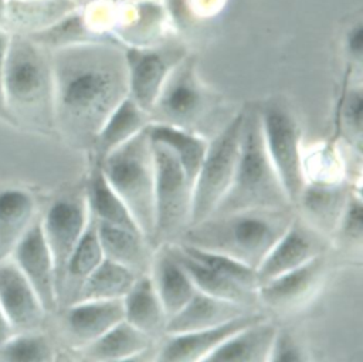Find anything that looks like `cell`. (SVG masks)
I'll list each match as a JSON object with an SVG mask.
<instances>
[{"label": "cell", "mask_w": 363, "mask_h": 362, "mask_svg": "<svg viewBox=\"0 0 363 362\" xmlns=\"http://www.w3.org/2000/svg\"><path fill=\"white\" fill-rule=\"evenodd\" d=\"M54 125L78 146L94 138L113 108L128 97L123 45L96 40L51 51Z\"/></svg>", "instance_id": "obj_1"}, {"label": "cell", "mask_w": 363, "mask_h": 362, "mask_svg": "<svg viewBox=\"0 0 363 362\" xmlns=\"http://www.w3.org/2000/svg\"><path fill=\"white\" fill-rule=\"evenodd\" d=\"M292 217L289 207L213 214L190 226L183 243L227 254L257 270Z\"/></svg>", "instance_id": "obj_2"}, {"label": "cell", "mask_w": 363, "mask_h": 362, "mask_svg": "<svg viewBox=\"0 0 363 362\" xmlns=\"http://www.w3.org/2000/svg\"><path fill=\"white\" fill-rule=\"evenodd\" d=\"M0 97L7 115L41 129L55 126L51 53L26 34L11 33Z\"/></svg>", "instance_id": "obj_3"}, {"label": "cell", "mask_w": 363, "mask_h": 362, "mask_svg": "<svg viewBox=\"0 0 363 362\" xmlns=\"http://www.w3.org/2000/svg\"><path fill=\"white\" fill-rule=\"evenodd\" d=\"M289 206L292 204L264 145L259 111L250 108L244 111L240 150L233 180L213 214Z\"/></svg>", "instance_id": "obj_4"}, {"label": "cell", "mask_w": 363, "mask_h": 362, "mask_svg": "<svg viewBox=\"0 0 363 362\" xmlns=\"http://www.w3.org/2000/svg\"><path fill=\"white\" fill-rule=\"evenodd\" d=\"M96 163L150 243L155 224V170L147 126Z\"/></svg>", "instance_id": "obj_5"}, {"label": "cell", "mask_w": 363, "mask_h": 362, "mask_svg": "<svg viewBox=\"0 0 363 362\" xmlns=\"http://www.w3.org/2000/svg\"><path fill=\"white\" fill-rule=\"evenodd\" d=\"M244 111L208 142L206 155L193 182L189 227L208 219L230 187L237 165Z\"/></svg>", "instance_id": "obj_6"}, {"label": "cell", "mask_w": 363, "mask_h": 362, "mask_svg": "<svg viewBox=\"0 0 363 362\" xmlns=\"http://www.w3.org/2000/svg\"><path fill=\"white\" fill-rule=\"evenodd\" d=\"M150 143L155 170V224L150 244L159 246L189 226L193 185L169 148L152 139Z\"/></svg>", "instance_id": "obj_7"}, {"label": "cell", "mask_w": 363, "mask_h": 362, "mask_svg": "<svg viewBox=\"0 0 363 362\" xmlns=\"http://www.w3.org/2000/svg\"><path fill=\"white\" fill-rule=\"evenodd\" d=\"M258 111L267 153L289 203L295 204L305 186L298 122L281 99H269Z\"/></svg>", "instance_id": "obj_8"}, {"label": "cell", "mask_w": 363, "mask_h": 362, "mask_svg": "<svg viewBox=\"0 0 363 362\" xmlns=\"http://www.w3.org/2000/svg\"><path fill=\"white\" fill-rule=\"evenodd\" d=\"M208 106L210 92L199 77L196 58L187 54L163 82L149 121L193 131Z\"/></svg>", "instance_id": "obj_9"}, {"label": "cell", "mask_w": 363, "mask_h": 362, "mask_svg": "<svg viewBox=\"0 0 363 362\" xmlns=\"http://www.w3.org/2000/svg\"><path fill=\"white\" fill-rule=\"evenodd\" d=\"M128 74V97L150 112L170 71L189 53L176 40L163 38L149 45H123Z\"/></svg>", "instance_id": "obj_10"}, {"label": "cell", "mask_w": 363, "mask_h": 362, "mask_svg": "<svg viewBox=\"0 0 363 362\" xmlns=\"http://www.w3.org/2000/svg\"><path fill=\"white\" fill-rule=\"evenodd\" d=\"M89 219L85 190L58 196L48 206L44 217L40 219L43 234L54 260L57 292H60L67 261Z\"/></svg>", "instance_id": "obj_11"}, {"label": "cell", "mask_w": 363, "mask_h": 362, "mask_svg": "<svg viewBox=\"0 0 363 362\" xmlns=\"http://www.w3.org/2000/svg\"><path fill=\"white\" fill-rule=\"evenodd\" d=\"M10 258L37 292L45 312L54 311L58 307L55 267L40 219H34L13 248Z\"/></svg>", "instance_id": "obj_12"}, {"label": "cell", "mask_w": 363, "mask_h": 362, "mask_svg": "<svg viewBox=\"0 0 363 362\" xmlns=\"http://www.w3.org/2000/svg\"><path fill=\"white\" fill-rule=\"evenodd\" d=\"M319 233L305 220L292 217L291 223L257 267L259 284L282 273L294 270L322 254Z\"/></svg>", "instance_id": "obj_13"}, {"label": "cell", "mask_w": 363, "mask_h": 362, "mask_svg": "<svg viewBox=\"0 0 363 362\" xmlns=\"http://www.w3.org/2000/svg\"><path fill=\"white\" fill-rule=\"evenodd\" d=\"M0 307L14 331L37 329L45 314L37 292L10 257L0 260Z\"/></svg>", "instance_id": "obj_14"}, {"label": "cell", "mask_w": 363, "mask_h": 362, "mask_svg": "<svg viewBox=\"0 0 363 362\" xmlns=\"http://www.w3.org/2000/svg\"><path fill=\"white\" fill-rule=\"evenodd\" d=\"M261 318L262 317L259 314L245 312L216 327L182 334H170L157 352V359L164 362L204 361V358L211 353L227 336Z\"/></svg>", "instance_id": "obj_15"}, {"label": "cell", "mask_w": 363, "mask_h": 362, "mask_svg": "<svg viewBox=\"0 0 363 362\" xmlns=\"http://www.w3.org/2000/svg\"><path fill=\"white\" fill-rule=\"evenodd\" d=\"M125 319L122 298L79 300L68 304L64 327L79 348L95 341L119 321Z\"/></svg>", "instance_id": "obj_16"}, {"label": "cell", "mask_w": 363, "mask_h": 362, "mask_svg": "<svg viewBox=\"0 0 363 362\" xmlns=\"http://www.w3.org/2000/svg\"><path fill=\"white\" fill-rule=\"evenodd\" d=\"M323 256L319 254L294 270L261 283L257 291L258 300L277 309L301 304L318 285L323 274Z\"/></svg>", "instance_id": "obj_17"}, {"label": "cell", "mask_w": 363, "mask_h": 362, "mask_svg": "<svg viewBox=\"0 0 363 362\" xmlns=\"http://www.w3.org/2000/svg\"><path fill=\"white\" fill-rule=\"evenodd\" d=\"M245 312H248L245 305L211 297L196 290L187 304L167 318L164 334H182L216 327Z\"/></svg>", "instance_id": "obj_18"}, {"label": "cell", "mask_w": 363, "mask_h": 362, "mask_svg": "<svg viewBox=\"0 0 363 362\" xmlns=\"http://www.w3.org/2000/svg\"><path fill=\"white\" fill-rule=\"evenodd\" d=\"M94 223L105 258L130 268L138 275L149 273L152 263L150 243L140 231L98 220H94Z\"/></svg>", "instance_id": "obj_19"}, {"label": "cell", "mask_w": 363, "mask_h": 362, "mask_svg": "<svg viewBox=\"0 0 363 362\" xmlns=\"http://www.w3.org/2000/svg\"><path fill=\"white\" fill-rule=\"evenodd\" d=\"M277 334V327L264 318L227 336L204 362H264Z\"/></svg>", "instance_id": "obj_20"}, {"label": "cell", "mask_w": 363, "mask_h": 362, "mask_svg": "<svg viewBox=\"0 0 363 362\" xmlns=\"http://www.w3.org/2000/svg\"><path fill=\"white\" fill-rule=\"evenodd\" d=\"M149 274L167 318L180 311L196 292L193 281L169 251L166 243L152 258Z\"/></svg>", "instance_id": "obj_21"}, {"label": "cell", "mask_w": 363, "mask_h": 362, "mask_svg": "<svg viewBox=\"0 0 363 362\" xmlns=\"http://www.w3.org/2000/svg\"><path fill=\"white\" fill-rule=\"evenodd\" d=\"M173 257L186 270L196 290L217 298L233 301L245 307L252 305L257 300V291L248 290L220 273L211 270L193 256H190L180 244H166Z\"/></svg>", "instance_id": "obj_22"}, {"label": "cell", "mask_w": 363, "mask_h": 362, "mask_svg": "<svg viewBox=\"0 0 363 362\" xmlns=\"http://www.w3.org/2000/svg\"><path fill=\"white\" fill-rule=\"evenodd\" d=\"M125 321L155 338L164 332L167 315L156 292L150 274H140L122 298Z\"/></svg>", "instance_id": "obj_23"}, {"label": "cell", "mask_w": 363, "mask_h": 362, "mask_svg": "<svg viewBox=\"0 0 363 362\" xmlns=\"http://www.w3.org/2000/svg\"><path fill=\"white\" fill-rule=\"evenodd\" d=\"M149 122L146 111H143L129 97L123 98L108 115L94 138L92 148L96 155V162L145 129Z\"/></svg>", "instance_id": "obj_24"}, {"label": "cell", "mask_w": 363, "mask_h": 362, "mask_svg": "<svg viewBox=\"0 0 363 362\" xmlns=\"http://www.w3.org/2000/svg\"><path fill=\"white\" fill-rule=\"evenodd\" d=\"M33 196L18 187L0 190V260L10 257L13 248L34 221Z\"/></svg>", "instance_id": "obj_25"}, {"label": "cell", "mask_w": 363, "mask_h": 362, "mask_svg": "<svg viewBox=\"0 0 363 362\" xmlns=\"http://www.w3.org/2000/svg\"><path fill=\"white\" fill-rule=\"evenodd\" d=\"M152 339L122 319L95 341L84 345L81 351L91 361H126L143 353Z\"/></svg>", "instance_id": "obj_26"}, {"label": "cell", "mask_w": 363, "mask_h": 362, "mask_svg": "<svg viewBox=\"0 0 363 362\" xmlns=\"http://www.w3.org/2000/svg\"><path fill=\"white\" fill-rule=\"evenodd\" d=\"M339 183L306 182L296 203H301L305 221L316 231L336 227L346 196Z\"/></svg>", "instance_id": "obj_27"}, {"label": "cell", "mask_w": 363, "mask_h": 362, "mask_svg": "<svg viewBox=\"0 0 363 362\" xmlns=\"http://www.w3.org/2000/svg\"><path fill=\"white\" fill-rule=\"evenodd\" d=\"M147 132L152 141L159 142L172 150L193 185L206 155L208 141L194 131L160 122H149Z\"/></svg>", "instance_id": "obj_28"}, {"label": "cell", "mask_w": 363, "mask_h": 362, "mask_svg": "<svg viewBox=\"0 0 363 362\" xmlns=\"http://www.w3.org/2000/svg\"><path fill=\"white\" fill-rule=\"evenodd\" d=\"M78 7L74 0H7L6 30L31 34Z\"/></svg>", "instance_id": "obj_29"}, {"label": "cell", "mask_w": 363, "mask_h": 362, "mask_svg": "<svg viewBox=\"0 0 363 362\" xmlns=\"http://www.w3.org/2000/svg\"><path fill=\"white\" fill-rule=\"evenodd\" d=\"M104 260L102 247L98 238L96 227L92 219L82 236L79 237L77 246L74 247L62 277V283L58 292V302L61 298L69 304L75 300V295L84 283V280L94 271V268Z\"/></svg>", "instance_id": "obj_30"}, {"label": "cell", "mask_w": 363, "mask_h": 362, "mask_svg": "<svg viewBox=\"0 0 363 362\" xmlns=\"http://www.w3.org/2000/svg\"><path fill=\"white\" fill-rule=\"evenodd\" d=\"M85 196H86L89 214L94 220L140 231L128 206L119 197V194L112 189V186L108 183L98 163L92 168L89 173L86 186H85Z\"/></svg>", "instance_id": "obj_31"}, {"label": "cell", "mask_w": 363, "mask_h": 362, "mask_svg": "<svg viewBox=\"0 0 363 362\" xmlns=\"http://www.w3.org/2000/svg\"><path fill=\"white\" fill-rule=\"evenodd\" d=\"M26 35H28L34 43H37L50 53L74 44L96 40H113L94 31L79 6L68 11L50 26Z\"/></svg>", "instance_id": "obj_32"}, {"label": "cell", "mask_w": 363, "mask_h": 362, "mask_svg": "<svg viewBox=\"0 0 363 362\" xmlns=\"http://www.w3.org/2000/svg\"><path fill=\"white\" fill-rule=\"evenodd\" d=\"M136 277L138 274L130 268L104 257V260L84 280L74 301L123 298Z\"/></svg>", "instance_id": "obj_33"}, {"label": "cell", "mask_w": 363, "mask_h": 362, "mask_svg": "<svg viewBox=\"0 0 363 362\" xmlns=\"http://www.w3.org/2000/svg\"><path fill=\"white\" fill-rule=\"evenodd\" d=\"M37 329L16 331L0 346V361L4 362H48L52 346L48 338Z\"/></svg>", "instance_id": "obj_34"}, {"label": "cell", "mask_w": 363, "mask_h": 362, "mask_svg": "<svg viewBox=\"0 0 363 362\" xmlns=\"http://www.w3.org/2000/svg\"><path fill=\"white\" fill-rule=\"evenodd\" d=\"M190 256H193L194 258H197L199 261H201L203 264H206L207 267H210L211 270L220 273L221 275L230 278L231 281L252 290V291H258L259 287V281H258V275H257V270L254 267H250L247 264H244L242 261L233 258L227 254L223 253H217V251H210V250H204V248H199L186 243L180 244Z\"/></svg>", "instance_id": "obj_35"}, {"label": "cell", "mask_w": 363, "mask_h": 362, "mask_svg": "<svg viewBox=\"0 0 363 362\" xmlns=\"http://www.w3.org/2000/svg\"><path fill=\"white\" fill-rule=\"evenodd\" d=\"M302 168L305 183H339L342 182V162L330 145H316L306 153L302 152Z\"/></svg>", "instance_id": "obj_36"}, {"label": "cell", "mask_w": 363, "mask_h": 362, "mask_svg": "<svg viewBox=\"0 0 363 362\" xmlns=\"http://www.w3.org/2000/svg\"><path fill=\"white\" fill-rule=\"evenodd\" d=\"M342 240L360 244L363 238V202L360 192H352L346 196L342 213L335 227Z\"/></svg>", "instance_id": "obj_37"}, {"label": "cell", "mask_w": 363, "mask_h": 362, "mask_svg": "<svg viewBox=\"0 0 363 362\" xmlns=\"http://www.w3.org/2000/svg\"><path fill=\"white\" fill-rule=\"evenodd\" d=\"M269 362H302L306 361L305 351L302 345L295 339V336L285 331V329H277V334L274 336L269 355Z\"/></svg>", "instance_id": "obj_38"}, {"label": "cell", "mask_w": 363, "mask_h": 362, "mask_svg": "<svg viewBox=\"0 0 363 362\" xmlns=\"http://www.w3.org/2000/svg\"><path fill=\"white\" fill-rule=\"evenodd\" d=\"M363 98L359 87H352L342 99V119L346 129L360 142Z\"/></svg>", "instance_id": "obj_39"}, {"label": "cell", "mask_w": 363, "mask_h": 362, "mask_svg": "<svg viewBox=\"0 0 363 362\" xmlns=\"http://www.w3.org/2000/svg\"><path fill=\"white\" fill-rule=\"evenodd\" d=\"M345 51L346 54L356 62L362 61L363 55V28L362 23L357 21L353 26H350L345 33Z\"/></svg>", "instance_id": "obj_40"}, {"label": "cell", "mask_w": 363, "mask_h": 362, "mask_svg": "<svg viewBox=\"0 0 363 362\" xmlns=\"http://www.w3.org/2000/svg\"><path fill=\"white\" fill-rule=\"evenodd\" d=\"M10 41H11V33L9 30L0 27V87H1V78H3L6 60L9 55ZM0 101H1V97H0Z\"/></svg>", "instance_id": "obj_41"}, {"label": "cell", "mask_w": 363, "mask_h": 362, "mask_svg": "<svg viewBox=\"0 0 363 362\" xmlns=\"http://www.w3.org/2000/svg\"><path fill=\"white\" fill-rule=\"evenodd\" d=\"M14 332V328L11 322L9 321L7 315L4 314L3 308L0 307V346L10 338V335Z\"/></svg>", "instance_id": "obj_42"}, {"label": "cell", "mask_w": 363, "mask_h": 362, "mask_svg": "<svg viewBox=\"0 0 363 362\" xmlns=\"http://www.w3.org/2000/svg\"><path fill=\"white\" fill-rule=\"evenodd\" d=\"M6 13H7V0H0V27L6 28Z\"/></svg>", "instance_id": "obj_43"}, {"label": "cell", "mask_w": 363, "mask_h": 362, "mask_svg": "<svg viewBox=\"0 0 363 362\" xmlns=\"http://www.w3.org/2000/svg\"><path fill=\"white\" fill-rule=\"evenodd\" d=\"M0 114H6V111H4V108H3V104H1V101H0Z\"/></svg>", "instance_id": "obj_44"}]
</instances>
